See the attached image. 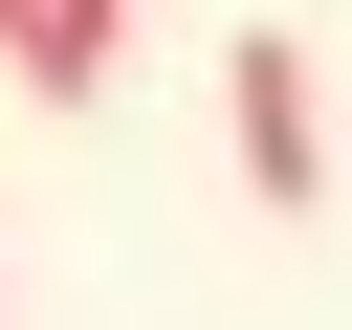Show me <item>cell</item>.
I'll return each instance as SVG.
<instances>
[{
	"mask_svg": "<svg viewBox=\"0 0 352 330\" xmlns=\"http://www.w3.org/2000/svg\"><path fill=\"white\" fill-rule=\"evenodd\" d=\"M220 132H242V198H264V220H330V110H308V44H286V22L220 44Z\"/></svg>",
	"mask_w": 352,
	"mask_h": 330,
	"instance_id": "cell-1",
	"label": "cell"
},
{
	"mask_svg": "<svg viewBox=\"0 0 352 330\" xmlns=\"http://www.w3.org/2000/svg\"><path fill=\"white\" fill-rule=\"evenodd\" d=\"M110 44H132V0H44V88H110Z\"/></svg>",
	"mask_w": 352,
	"mask_h": 330,
	"instance_id": "cell-2",
	"label": "cell"
},
{
	"mask_svg": "<svg viewBox=\"0 0 352 330\" xmlns=\"http://www.w3.org/2000/svg\"><path fill=\"white\" fill-rule=\"evenodd\" d=\"M0 66H22V88H44V0H0Z\"/></svg>",
	"mask_w": 352,
	"mask_h": 330,
	"instance_id": "cell-3",
	"label": "cell"
}]
</instances>
